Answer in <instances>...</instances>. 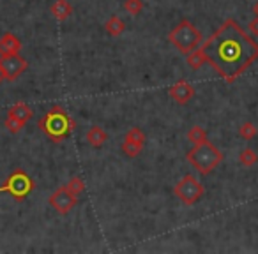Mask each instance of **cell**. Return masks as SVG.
<instances>
[{"label":"cell","mask_w":258,"mask_h":254,"mask_svg":"<svg viewBox=\"0 0 258 254\" xmlns=\"http://www.w3.org/2000/svg\"><path fill=\"white\" fill-rule=\"evenodd\" d=\"M256 60L258 43L232 18L223 22L202 46L187 55V64L193 69L209 64L228 83L235 81Z\"/></svg>","instance_id":"obj_1"},{"label":"cell","mask_w":258,"mask_h":254,"mask_svg":"<svg viewBox=\"0 0 258 254\" xmlns=\"http://www.w3.org/2000/svg\"><path fill=\"white\" fill-rule=\"evenodd\" d=\"M75 120L60 106H53L48 113H44L39 118V129L55 143L68 140L75 129Z\"/></svg>","instance_id":"obj_2"},{"label":"cell","mask_w":258,"mask_h":254,"mask_svg":"<svg viewBox=\"0 0 258 254\" xmlns=\"http://www.w3.org/2000/svg\"><path fill=\"white\" fill-rule=\"evenodd\" d=\"M187 161L195 170L202 173V175H209L218 168L223 161V154L218 147H214L209 141H202L193 147V150L187 152Z\"/></svg>","instance_id":"obj_3"},{"label":"cell","mask_w":258,"mask_h":254,"mask_svg":"<svg viewBox=\"0 0 258 254\" xmlns=\"http://www.w3.org/2000/svg\"><path fill=\"white\" fill-rule=\"evenodd\" d=\"M168 41L184 55H189L202 44V34L197 27L187 20H182L172 32L168 34Z\"/></svg>","instance_id":"obj_4"},{"label":"cell","mask_w":258,"mask_h":254,"mask_svg":"<svg viewBox=\"0 0 258 254\" xmlns=\"http://www.w3.org/2000/svg\"><path fill=\"white\" fill-rule=\"evenodd\" d=\"M32 191H34V180L23 170H15L8 177V180L0 186V193L11 194L16 201H23Z\"/></svg>","instance_id":"obj_5"},{"label":"cell","mask_w":258,"mask_h":254,"mask_svg":"<svg viewBox=\"0 0 258 254\" xmlns=\"http://www.w3.org/2000/svg\"><path fill=\"white\" fill-rule=\"evenodd\" d=\"M175 196L182 201L184 205H195L197 201L202 200V196L205 194V189L193 175H186L184 179H180L173 187Z\"/></svg>","instance_id":"obj_6"},{"label":"cell","mask_w":258,"mask_h":254,"mask_svg":"<svg viewBox=\"0 0 258 254\" xmlns=\"http://www.w3.org/2000/svg\"><path fill=\"white\" fill-rule=\"evenodd\" d=\"M48 203H50L51 207L58 212V214H68L69 210H73V208L76 207V203H78V196H75L73 193H69V191L66 189V186H62V187H58V189L55 191L50 198H48Z\"/></svg>","instance_id":"obj_7"},{"label":"cell","mask_w":258,"mask_h":254,"mask_svg":"<svg viewBox=\"0 0 258 254\" xmlns=\"http://www.w3.org/2000/svg\"><path fill=\"white\" fill-rule=\"evenodd\" d=\"M0 65H2V71H4V78L9 81H15L22 72H25V69L29 67L27 60L23 57H20L18 53L8 55V57L0 58Z\"/></svg>","instance_id":"obj_8"},{"label":"cell","mask_w":258,"mask_h":254,"mask_svg":"<svg viewBox=\"0 0 258 254\" xmlns=\"http://www.w3.org/2000/svg\"><path fill=\"white\" fill-rule=\"evenodd\" d=\"M168 96L175 101L177 104H187L195 97V89L187 81H177L172 89L168 90Z\"/></svg>","instance_id":"obj_9"},{"label":"cell","mask_w":258,"mask_h":254,"mask_svg":"<svg viewBox=\"0 0 258 254\" xmlns=\"http://www.w3.org/2000/svg\"><path fill=\"white\" fill-rule=\"evenodd\" d=\"M20 50H22V41H20L18 37L13 36L11 32L2 36V39H0V57L20 53Z\"/></svg>","instance_id":"obj_10"},{"label":"cell","mask_w":258,"mask_h":254,"mask_svg":"<svg viewBox=\"0 0 258 254\" xmlns=\"http://www.w3.org/2000/svg\"><path fill=\"white\" fill-rule=\"evenodd\" d=\"M50 11H51V15H53L55 20H58V22H66V20L73 15V6L69 4L68 0H55L53 4H51Z\"/></svg>","instance_id":"obj_11"},{"label":"cell","mask_w":258,"mask_h":254,"mask_svg":"<svg viewBox=\"0 0 258 254\" xmlns=\"http://www.w3.org/2000/svg\"><path fill=\"white\" fill-rule=\"evenodd\" d=\"M8 115H9V117H13V118H16V120H22V122H25V124H27V122L32 118L34 111L30 110L25 103H16V104H13V106L9 108Z\"/></svg>","instance_id":"obj_12"},{"label":"cell","mask_w":258,"mask_h":254,"mask_svg":"<svg viewBox=\"0 0 258 254\" xmlns=\"http://www.w3.org/2000/svg\"><path fill=\"white\" fill-rule=\"evenodd\" d=\"M106 140H108V133L103 129V127H99V125L90 127V131L87 133V141L96 148L103 147V145L106 143Z\"/></svg>","instance_id":"obj_13"},{"label":"cell","mask_w":258,"mask_h":254,"mask_svg":"<svg viewBox=\"0 0 258 254\" xmlns=\"http://www.w3.org/2000/svg\"><path fill=\"white\" fill-rule=\"evenodd\" d=\"M104 30H106L111 37H118L125 30V25L118 16H111V18L104 23Z\"/></svg>","instance_id":"obj_14"},{"label":"cell","mask_w":258,"mask_h":254,"mask_svg":"<svg viewBox=\"0 0 258 254\" xmlns=\"http://www.w3.org/2000/svg\"><path fill=\"white\" fill-rule=\"evenodd\" d=\"M125 141H129V143H135V145H140V147H144L145 143V134L144 131L140 129V127H131V129L125 133Z\"/></svg>","instance_id":"obj_15"},{"label":"cell","mask_w":258,"mask_h":254,"mask_svg":"<svg viewBox=\"0 0 258 254\" xmlns=\"http://www.w3.org/2000/svg\"><path fill=\"white\" fill-rule=\"evenodd\" d=\"M187 140L195 145L202 143V141H207V131L204 127H200V125H195V127L189 129V133H187Z\"/></svg>","instance_id":"obj_16"},{"label":"cell","mask_w":258,"mask_h":254,"mask_svg":"<svg viewBox=\"0 0 258 254\" xmlns=\"http://www.w3.org/2000/svg\"><path fill=\"white\" fill-rule=\"evenodd\" d=\"M239 161H240V164H242V166L251 168L253 164H256L258 155H256V152H254L253 148H244V150L239 154Z\"/></svg>","instance_id":"obj_17"},{"label":"cell","mask_w":258,"mask_h":254,"mask_svg":"<svg viewBox=\"0 0 258 254\" xmlns=\"http://www.w3.org/2000/svg\"><path fill=\"white\" fill-rule=\"evenodd\" d=\"M66 189L75 194V196H78V194H82L83 191H85V184H83V180L80 179V177H73V179L66 184Z\"/></svg>","instance_id":"obj_18"},{"label":"cell","mask_w":258,"mask_h":254,"mask_svg":"<svg viewBox=\"0 0 258 254\" xmlns=\"http://www.w3.org/2000/svg\"><path fill=\"white\" fill-rule=\"evenodd\" d=\"M142 148H144V147H140V145H135V143H129V141L124 140V143H122V154H124L125 157H129V159H135V157H138V155H140Z\"/></svg>","instance_id":"obj_19"},{"label":"cell","mask_w":258,"mask_h":254,"mask_svg":"<svg viewBox=\"0 0 258 254\" xmlns=\"http://www.w3.org/2000/svg\"><path fill=\"white\" fill-rule=\"evenodd\" d=\"M239 134L240 138H244V140H253L254 136H256V125L251 124V122H244L242 125L239 127Z\"/></svg>","instance_id":"obj_20"},{"label":"cell","mask_w":258,"mask_h":254,"mask_svg":"<svg viewBox=\"0 0 258 254\" xmlns=\"http://www.w3.org/2000/svg\"><path fill=\"white\" fill-rule=\"evenodd\" d=\"M124 9L131 16H138L142 13V9H144V2H142V0H125Z\"/></svg>","instance_id":"obj_21"},{"label":"cell","mask_w":258,"mask_h":254,"mask_svg":"<svg viewBox=\"0 0 258 254\" xmlns=\"http://www.w3.org/2000/svg\"><path fill=\"white\" fill-rule=\"evenodd\" d=\"M6 127H8L11 133H20V131L25 127V122H22V120H16V118H13V117H6Z\"/></svg>","instance_id":"obj_22"},{"label":"cell","mask_w":258,"mask_h":254,"mask_svg":"<svg viewBox=\"0 0 258 254\" xmlns=\"http://www.w3.org/2000/svg\"><path fill=\"white\" fill-rule=\"evenodd\" d=\"M247 30H249V34L253 37H258V16H254V18L251 20L249 25H247Z\"/></svg>","instance_id":"obj_23"},{"label":"cell","mask_w":258,"mask_h":254,"mask_svg":"<svg viewBox=\"0 0 258 254\" xmlns=\"http://www.w3.org/2000/svg\"><path fill=\"white\" fill-rule=\"evenodd\" d=\"M4 71H2V65H0V83H2V81H4Z\"/></svg>","instance_id":"obj_24"},{"label":"cell","mask_w":258,"mask_h":254,"mask_svg":"<svg viewBox=\"0 0 258 254\" xmlns=\"http://www.w3.org/2000/svg\"><path fill=\"white\" fill-rule=\"evenodd\" d=\"M254 15H256V16H258V4H256V6H254Z\"/></svg>","instance_id":"obj_25"}]
</instances>
